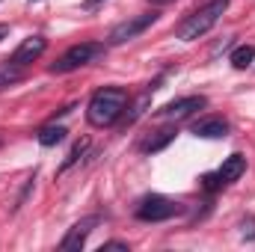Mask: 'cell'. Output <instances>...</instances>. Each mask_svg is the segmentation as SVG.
<instances>
[{"mask_svg": "<svg viewBox=\"0 0 255 252\" xmlns=\"http://www.w3.org/2000/svg\"><path fill=\"white\" fill-rule=\"evenodd\" d=\"M128 104V92L119 86H107V89H98L92 98H89V107H86V119L92 127H110L125 110Z\"/></svg>", "mask_w": 255, "mask_h": 252, "instance_id": "cell-1", "label": "cell"}, {"mask_svg": "<svg viewBox=\"0 0 255 252\" xmlns=\"http://www.w3.org/2000/svg\"><path fill=\"white\" fill-rule=\"evenodd\" d=\"M229 9V3L226 0H214V3H208V6H202L199 12H193L187 15L181 24H178V30H175V36L181 39V42H196L199 36H205L220 18H223V12Z\"/></svg>", "mask_w": 255, "mask_h": 252, "instance_id": "cell-2", "label": "cell"}, {"mask_svg": "<svg viewBox=\"0 0 255 252\" xmlns=\"http://www.w3.org/2000/svg\"><path fill=\"white\" fill-rule=\"evenodd\" d=\"M101 54H104V45H98V42L74 45V48H68L63 57L51 65V71H54V74H68V71H74V68H80V65H89L92 60H98Z\"/></svg>", "mask_w": 255, "mask_h": 252, "instance_id": "cell-3", "label": "cell"}, {"mask_svg": "<svg viewBox=\"0 0 255 252\" xmlns=\"http://www.w3.org/2000/svg\"><path fill=\"white\" fill-rule=\"evenodd\" d=\"M184 208L166 196H145L139 205H136V220L142 223H163V220H172L178 217Z\"/></svg>", "mask_w": 255, "mask_h": 252, "instance_id": "cell-4", "label": "cell"}, {"mask_svg": "<svg viewBox=\"0 0 255 252\" xmlns=\"http://www.w3.org/2000/svg\"><path fill=\"white\" fill-rule=\"evenodd\" d=\"M154 12H148V15H136V18H128L122 24H116L113 30H110V36H107V45H125L130 39H136L142 30H148L151 24H154Z\"/></svg>", "mask_w": 255, "mask_h": 252, "instance_id": "cell-5", "label": "cell"}, {"mask_svg": "<svg viewBox=\"0 0 255 252\" xmlns=\"http://www.w3.org/2000/svg\"><path fill=\"white\" fill-rule=\"evenodd\" d=\"M205 107V98L202 95H187V98H178V101H169L157 110L160 119H187L193 110H202Z\"/></svg>", "mask_w": 255, "mask_h": 252, "instance_id": "cell-6", "label": "cell"}, {"mask_svg": "<svg viewBox=\"0 0 255 252\" xmlns=\"http://www.w3.org/2000/svg\"><path fill=\"white\" fill-rule=\"evenodd\" d=\"M45 48H48V42H45V36H30V39H24L18 48H15V54H12V60L9 63L15 65H30L33 60H39L42 54H45Z\"/></svg>", "mask_w": 255, "mask_h": 252, "instance_id": "cell-7", "label": "cell"}, {"mask_svg": "<svg viewBox=\"0 0 255 252\" xmlns=\"http://www.w3.org/2000/svg\"><path fill=\"white\" fill-rule=\"evenodd\" d=\"M98 226V217H83L80 223H74L71 229H68V235L63 238V244H60V250L65 252H74V250H80L83 244H86V238H89V232Z\"/></svg>", "mask_w": 255, "mask_h": 252, "instance_id": "cell-8", "label": "cell"}, {"mask_svg": "<svg viewBox=\"0 0 255 252\" xmlns=\"http://www.w3.org/2000/svg\"><path fill=\"white\" fill-rule=\"evenodd\" d=\"M193 133L202 136V139H223L229 133V122L220 119V116H208V119H202V122L193 125Z\"/></svg>", "mask_w": 255, "mask_h": 252, "instance_id": "cell-9", "label": "cell"}, {"mask_svg": "<svg viewBox=\"0 0 255 252\" xmlns=\"http://www.w3.org/2000/svg\"><path fill=\"white\" fill-rule=\"evenodd\" d=\"M244 172H247V157H244V154H232V157H226L223 166L217 169V178H220V184H232V181H238Z\"/></svg>", "mask_w": 255, "mask_h": 252, "instance_id": "cell-10", "label": "cell"}, {"mask_svg": "<svg viewBox=\"0 0 255 252\" xmlns=\"http://www.w3.org/2000/svg\"><path fill=\"white\" fill-rule=\"evenodd\" d=\"M24 77V68L15 63H6L0 65V89H6V86H12V83H18Z\"/></svg>", "mask_w": 255, "mask_h": 252, "instance_id": "cell-11", "label": "cell"}, {"mask_svg": "<svg viewBox=\"0 0 255 252\" xmlns=\"http://www.w3.org/2000/svg\"><path fill=\"white\" fill-rule=\"evenodd\" d=\"M253 60H255V48L253 45H241V48L232 51V65H235V68H250Z\"/></svg>", "mask_w": 255, "mask_h": 252, "instance_id": "cell-12", "label": "cell"}, {"mask_svg": "<svg viewBox=\"0 0 255 252\" xmlns=\"http://www.w3.org/2000/svg\"><path fill=\"white\" fill-rule=\"evenodd\" d=\"M65 139V127L63 125H48L39 130V142L42 145H57V142H63Z\"/></svg>", "mask_w": 255, "mask_h": 252, "instance_id": "cell-13", "label": "cell"}, {"mask_svg": "<svg viewBox=\"0 0 255 252\" xmlns=\"http://www.w3.org/2000/svg\"><path fill=\"white\" fill-rule=\"evenodd\" d=\"M172 136H175V130H172V127H163V130H157V136H151V139L142 142V151H157V148H163Z\"/></svg>", "mask_w": 255, "mask_h": 252, "instance_id": "cell-14", "label": "cell"}, {"mask_svg": "<svg viewBox=\"0 0 255 252\" xmlns=\"http://www.w3.org/2000/svg\"><path fill=\"white\" fill-rule=\"evenodd\" d=\"M86 148H89V142H86V139H80V142H77V145L71 148V154H68V160L63 163V172L68 169V166H74V163H77V160L83 157V151H86Z\"/></svg>", "mask_w": 255, "mask_h": 252, "instance_id": "cell-15", "label": "cell"}, {"mask_svg": "<svg viewBox=\"0 0 255 252\" xmlns=\"http://www.w3.org/2000/svg\"><path fill=\"white\" fill-rule=\"evenodd\" d=\"M244 238H255V220L253 217L244 220Z\"/></svg>", "mask_w": 255, "mask_h": 252, "instance_id": "cell-16", "label": "cell"}, {"mask_svg": "<svg viewBox=\"0 0 255 252\" xmlns=\"http://www.w3.org/2000/svg\"><path fill=\"white\" fill-rule=\"evenodd\" d=\"M101 250H128V244H122V241H107Z\"/></svg>", "mask_w": 255, "mask_h": 252, "instance_id": "cell-17", "label": "cell"}, {"mask_svg": "<svg viewBox=\"0 0 255 252\" xmlns=\"http://www.w3.org/2000/svg\"><path fill=\"white\" fill-rule=\"evenodd\" d=\"M104 0H83V9H95V6H101Z\"/></svg>", "mask_w": 255, "mask_h": 252, "instance_id": "cell-18", "label": "cell"}, {"mask_svg": "<svg viewBox=\"0 0 255 252\" xmlns=\"http://www.w3.org/2000/svg\"><path fill=\"white\" fill-rule=\"evenodd\" d=\"M6 36H9V27H6V24H0V42H3Z\"/></svg>", "mask_w": 255, "mask_h": 252, "instance_id": "cell-19", "label": "cell"}, {"mask_svg": "<svg viewBox=\"0 0 255 252\" xmlns=\"http://www.w3.org/2000/svg\"><path fill=\"white\" fill-rule=\"evenodd\" d=\"M154 6H166V3H172V0H151Z\"/></svg>", "mask_w": 255, "mask_h": 252, "instance_id": "cell-20", "label": "cell"}]
</instances>
